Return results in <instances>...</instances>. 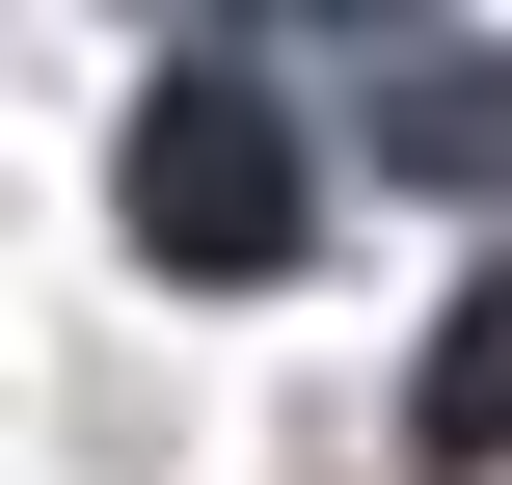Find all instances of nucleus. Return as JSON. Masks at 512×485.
Here are the masks:
<instances>
[{
	"label": "nucleus",
	"instance_id": "obj_2",
	"mask_svg": "<svg viewBox=\"0 0 512 485\" xmlns=\"http://www.w3.org/2000/svg\"><path fill=\"white\" fill-rule=\"evenodd\" d=\"M405 432H432V459H459V485L512 459V270H486V297H459V324H432V405H405Z\"/></svg>",
	"mask_w": 512,
	"mask_h": 485
},
{
	"label": "nucleus",
	"instance_id": "obj_1",
	"mask_svg": "<svg viewBox=\"0 0 512 485\" xmlns=\"http://www.w3.org/2000/svg\"><path fill=\"white\" fill-rule=\"evenodd\" d=\"M297 216H324L297 81H270V54H162V81H135V270L270 297V270H297Z\"/></svg>",
	"mask_w": 512,
	"mask_h": 485
},
{
	"label": "nucleus",
	"instance_id": "obj_3",
	"mask_svg": "<svg viewBox=\"0 0 512 485\" xmlns=\"http://www.w3.org/2000/svg\"><path fill=\"white\" fill-rule=\"evenodd\" d=\"M378 135H405V162H512V81L486 54H378Z\"/></svg>",
	"mask_w": 512,
	"mask_h": 485
}]
</instances>
